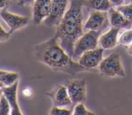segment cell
Listing matches in <instances>:
<instances>
[{"label":"cell","mask_w":132,"mask_h":115,"mask_svg":"<svg viewBox=\"0 0 132 115\" xmlns=\"http://www.w3.org/2000/svg\"><path fill=\"white\" fill-rule=\"evenodd\" d=\"M5 88V85L2 83V81L0 80V89H3V88Z\"/></svg>","instance_id":"cell-28"},{"label":"cell","mask_w":132,"mask_h":115,"mask_svg":"<svg viewBox=\"0 0 132 115\" xmlns=\"http://www.w3.org/2000/svg\"><path fill=\"white\" fill-rule=\"evenodd\" d=\"M122 14L126 17V19L129 20L132 23V2L128 5H121L116 7Z\"/></svg>","instance_id":"cell-19"},{"label":"cell","mask_w":132,"mask_h":115,"mask_svg":"<svg viewBox=\"0 0 132 115\" xmlns=\"http://www.w3.org/2000/svg\"><path fill=\"white\" fill-rule=\"evenodd\" d=\"M127 51H128V53H129V55L132 56V43L129 46H128Z\"/></svg>","instance_id":"cell-27"},{"label":"cell","mask_w":132,"mask_h":115,"mask_svg":"<svg viewBox=\"0 0 132 115\" xmlns=\"http://www.w3.org/2000/svg\"><path fill=\"white\" fill-rule=\"evenodd\" d=\"M10 35L11 34L9 33V31H5V29L2 27L1 23H0V42L6 41L10 37Z\"/></svg>","instance_id":"cell-22"},{"label":"cell","mask_w":132,"mask_h":115,"mask_svg":"<svg viewBox=\"0 0 132 115\" xmlns=\"http://www.w3.org/2000/svg\"><path fill=\"white\" fill-rule=\"evenodd\" d=\"M111 2V4L112 5V6H119L124 4V0H109Z\"/></svg>","instance_id":"cell-25"},{"label":"cell","mask_w":132,"mask_h":115,"mask_svg":"<svg viewBox=\"0 0 132 115\" xmlns=\"http://www.w3.org/2000/svg\"><path fill=\"white\" fill-rule=\"evenodd\" d=\"M69 2L70 0H51V12L49 16L43 22L44 25L48 27L59 25L68 10Z\"/></svg>","instance_id":"cell-5"},{"label":"cell","mask_w":132,"mask_h":115,"mask_svg":"<svg viewBox=\"0 0 132 115\" xmlns=\"http://www.w3.org/2000/svg\"><path fill=\"white\" fill-rule=\"evenodd\" d=\"M46 95L52 100L54 106L69 107L73 105L66 85H57L51 91L46 93Z\"/></svg>","instance_id":"cell-10"},{"label":"cell","mask_w":132,"mask_h":115,"mask_svg":"<svg viewBox=\"0 0 132 115\" xmlns=\"http://www.w3.org/2000/svg\"><path fill=\"white\" fill-rule=\"evenodd\" d=\"M110 24L109 15L106 11L92 10L88 19L85 23L84 29L87 30L101 31Z\"/></svg>","instance_id":"cell-6"},{"label":"cell","mask_w":132,"mask_h":115,"mask_svg":"<svg viewBox=\"0 0 132 115\" xmlns=\"http://www.w3.org/2000/svg\"><path fill=\"white\" fill-rule=\"evenodd\" d=\"M73 104L84 103L86 99V83L85 79H71L66 83Z\"/></svg>","instance_id":"cell-8"},{"label":"cell","mask_w":132,"mask_h":115,"mask_svg":"<svg viewBox=\"0 0 132 115\" xmlns=\"http://www.w3.org/2000/svg\"><path fill=\"white\" fill-rule=\"evenodd\" d=\"M11 0H0V10L7 9L8 5H10Z\"/></svg>","instance_id":"cell-24"},{"label":"cell","mask_w":132,"mask_h":115,"mask_svg":"<svg viewBox=\"0 0 132 115\" xmlns=\"http://www.w3.org/2000/svg\"><path fill=\"white\" fill-rule=\"evenodd\" d=\"M132 43V29H127L119 37V44L122 46H129Z\"/></svg>","instance_id":"cell-17"},{"label":"cell","mask_w":132,"mask_h":115,"mask_svg":"<svg viewBox=\"0 0 132 115\" xmlns=\"http://www.w3.org/2000/svg\"><path fill=\"white\" fill-rule=\"evenodd\" d=\"M85 5V0H70L66 14L57 26L55 36L71 57H73L76 41L84 34L83 6Z\"/></svg>","instance_id":"cell-2"},{"label":"cell","mask_w":132,"mask_h":115,"mask_svg":"<svg viewBox=\"0 0 132 115\" xmlns=\"http://www.w3.org/2000/svg\"><path fill=\"white\" fill-rule=\"evenodd\" d=\"M34 59L55 71L72 76L87 70L67 53L56 36L34 46Z\"/></svg>","instance_id":"cell-1"},{"label":"cell","mask_w":132,"mask_h":115,"mask_svg":"<svg viewBox=\"0 0 132 115\" xmlns=\"http://www.w3.org/2000/svg\"><path fill=\"white\" fill-rule=\"evenodd\" d=\"M11 112H12V109H11L10 103L3 95L0 99V115H9L11 114Z\"/></svg>","instance_id":"cell-20"},{"label":"cell","mask_w":132,"mask_h":115,"mask_svg":"<svg viewBox=\"0 0 132 115\" xmlns=\"http://www.w3.org/2000/svg\"><path fill=\"white\" fill-rule=\"evenodd\" d=\"M5 71H6V70H0V76L3 75L4 73H5Z\"/></svg>","instance_id":"cell-29"},{"label":"cell","mask_w":132,"mask_h":115,"mask_svg":"<svg viewBox=\"0 0 132 115\" xmlns=\"http://www.w3.org/2000/svg\"><path fill=\"white\" fill-rule=\"evenodd\" d=\"M2 96H3V90H2V89H0V99H1Z\"/></svg>","instance_id":"cell-30"},{"label":"cell","mask_w":132,"mask_h":115,"mask_svg":"<svg viewBox=\"0 0 132 115\" xmlns=\"http://www.w3.org/2000/svg\"><path fill=\"white\" fill-rule=\"evenodd\" d=\"M73 111L70 109H67V107H59V106H54L51 109L49 114L51 115H70L72 114Z\"/></svg>","instance_id":"cell-21"},{"label":"cell","mask_w":132,"mask_h":115,"mask_svg":"<svg viewBox=\"0 0 132 115\" xmlns=\"http://www.w3.org/2000/svg\"><path fill=\"white\" fill-rule=\"evenodd\" d=\"M35 0H18L17 5H20V6H31V5H33Z\"/></svg>","instance_id":"cell-23"},{"label":"cell","mask_w":132,"mask_h":115,"mask_svg":"<svg viewBox=\"0 0 132 115\" xmlns=\"http://www.w3.org/2000/svg\"><path fill=\"white\" fill-rule=\"evenodd\" d=\"M18 84L19 82H15L14 85L9 87H5L3 88V95L5 96L7 100H8L9 103L11 105V109L12 112L11 114L12 115H22L21 109H20L19 103H18V99H17V93H18Z\"/></svg>","instance_id":"cell-12"},{"label":"cell","mask_w":132,"mask_h":115,"mask_svg":"<svg viewBox=\"0 0 132 115\" xmlns=\"http://www.w3.org/2000/svg\"><path fill=\"white\" fill-rule=\"evenodd\" d=\"M19 77V73H17V72L5 71V73L0 76V80L5 85V87H9L14 85L15 82H17Z\"/></svg>","instance_id":"cell-16"},{"label":"cell","mask_w":132,"mask_h":115,"mask_svg":"<svg viewBox=\"0 0 132 115\" xmlns=\"http://www.w3.org/2000/svg\"><path fill=\"white\" fill-rule=\"evenodd\" d=\"M51 0H35L32 5V23L35 25L43 23L51 12Z\"/></svg>","instance_id":"cell-11"},{"label":"cell","mask_w":132,"mask_h":115,"mask_svg":"<svg viewBox=\"0 0 132 115\" xmlns=\"http://www.w3.org/2000/svg\"><path fill=\"white\" fill-rule=\"evenodd\" d=\"M108 15H109V22L110 25L111 27L118 28V29H127L132 26V23L129 22V20L126 19V17L118 10L117 8L114 7H111L110 10L108 11Z\"/></svg>","instance_id":"cell-14"},{"label":"cell","mask_w":132,"mask_h":115,"mask_svg":"<svg viewBox=\"0 0 132 115\" xmlns=\"http://www.w3.org/2000/svg\"><path fill=\"white\" fill-rule=\"evenodd\" d=\"M72 114L74 115H94L92 111L88 110L84 103H78L75 104Z\"/></svg>","instance_id":"cell-18"},{"label":"cell","mask_w":132,"mask_h":115,"mask_svg":"<svg viewBox=\"0 0 132 115\" xmlns=\"http://www.w3.org/2000/svg\"><path fill=\"white\" fill-rule=\"evenodd\" d=\"M98 70L105 78H124L126 75L120 55L117 53H112L103 58L98 67Z\"/></svg>","instance_id":"cell-3"},{"label":"cell","mask_w":132,"mask_h":115,"mask_svg":"<svg viewBox=\"0 0 132 115\" xmlns=\"http://www.w3.org/2000/svg\"><path fill=\"white\" fill-rule=\"evenodd\" d=\"M85 5H89V7L93 10L98 11H108L111 7H112V5L109 0H85Z\"/></svg>","instance_id":"cell-15"},{"label":"cell","mask_w":132,"mask_h":115,"mask_svg":"<svg viewBox=\"0 0 132 115\" xmlns=\"http://www.w3.org/2000/svg\"><path fill=\"white\" fill-rule=\"evenodd\" d=\"M120 29L111 27L108 31L99 37V46L103 49H111L119 44V37H120Z\"/></svg>","instance_id":"cell-13"},{"label":"cell","mask_w":132,"mask_h":115,"mask_svg":"<svg viewBox=\"0 0 132 115\" xmlns=\"http://www.w3.org/2000/svg\"><path fill=\"white\" fill-rule=\"evenodd\" d=\"M100 35L101 31L95 30H88L86 33H84L74 45V53L72 58L77 62L78 58L84 53L98 47Z\"/></svg>","instance_id":"cell-4"},{"label":"cell","mask_w":132,"mask_h":115,"mask_svg":"<svg viewBox=\"0 0 132 115\" xmlns=\"http://www.w3.org/2000/svg\"><path fill=\"white\" fill-rule=\"evenodd\" d=\"M24 93H27L26 96H25V97H27V98L31 97V96H32V90H31L30 88H23V94H24Z\"/></svg>","instance_id":"cell-26"},{"label":"cell","mask_w":132,"mask_h":115,"mask_svg":"<svg viewBox=\"0 0 132 115\" xmlns=\"http://www.w3.org/2000/svg\"><path fill=\"white\" fill-rule=\"evenodd\" d=\"M103 52L104 49L101 46L86 51L79 57L77 62L86 70L98 68L103 59Z\"/></svg>","instance_id":"cell-7"},{"label":"cell","mask_w":132,"mask_h":115,"mask_svg":"<svg viewBox=\"0 0 132 115\" xmlns=\"http://www.w3.org/2000/svg\"><path fill=\"white\" fill-rule=\"evenodd\" d=\"M0 18L7 24L9 27V33L13 32L24 28L30 23V19L26 16L18 15L7 11V9H4L0 12Z\"/></svg>","instance_id":"cell-9"}]
</instances>
